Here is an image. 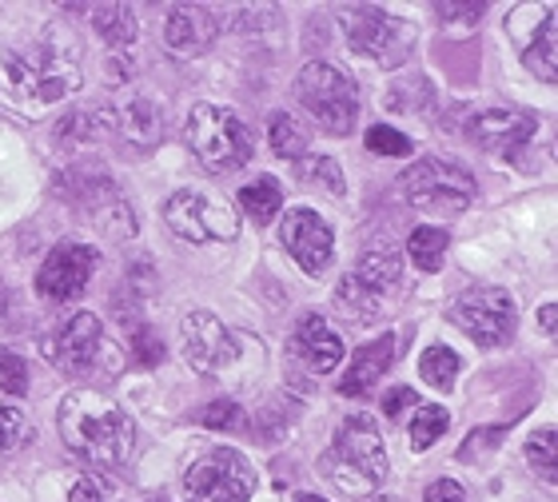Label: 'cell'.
<instances>
[{"label":"cell","mask_w":558,"mask_h":502,"mask_svg":"<svg viewBox=\"0 0 558 502\" xmlns=\"http://www.w3.org/2000/svg\"><path fill=\"white\" fill-rule=\"evenodd\" d=\"M256 494V470L240 451L216 446L184 475V502H247Z\"/></svg>","instance_id":"cell-12"},{"label":"cell","mask_w":558,"mask_h":502,"mask_svg":"<svg viewBox=\"0 0 558 502\" xmlns=\"http://www.w3.org/2000/svg\"><path fill=\"white\" fill-rule=\"evenodd\" d=\"M367 148L375 156H408L415 144L399 128H391V124H375V128H367Z\"/></svg>","instance_id":"cell-33"},{"label":"cell","mask_w":558,"mask_h":502,"mask_svg":"<svg viewBox=\"0 0 558 502\" xmlns=\"http://www.w3.org/2000/svg\"><path fill=\"white\" fill-rule=\"evenodd\" d=\"M0 391L12 399L28 395V363L16 351H0Z\"/></svg>","instance_id":"cell-31"},{"label":"cell","mask_w":558,"mask_h":502,"mask_svg":"<svg viewBox=\"0 0 558 502\" xmlns=\"http://www.w3.org/2000/svg\"><path fill=\"white\" fill-rule=\"evenodd\" d=\"M411 403H415V391H411V387H391V391L384 395V415L387 419H399Z\"/></svg>","instance_id":"cell-38"},{"label":"cell","mask_w":558,"mask_h":502,"mask_svg":"<svg viewBox=\"0 0 558 502\" xmlns=\"http://www.w3.org/2000/svg\"><path fill=\"white\" fill-rule=\"evenodd\" d=\"M216 36H220V16H216V9H208V4H175V9H168L163 40H168V48L180 52V57L208 52Z\"/></svg>","instance_id":"cell-21"},{"label":"cell","mask_w":558,"mask_h":502,"mask_svg":"<svg viewBox=\"0 0 558 502\" xmlns=\"http://www.w3.org/2000/svg\"><path fill=\"white\" fill-rule=\"evenodd\" d=\"M343 33H348L351 52L372 57L379 69H399L415 48V28L375 4L343 9Z\"/></svg>","instance_id":"cell-11"},{"label":"cell","mask_w":558,"mask_h":502,"mask_svg":"<svg viewBox=\"0 0 558 502\" xmlns=\"http://www.w3.org/2000/svg\"><path fill=\"white\" fill-rule=\"evenodd\" d=\"M300 175H303V180H312L315 187L331 192V196H339V192H343V172H339V164L331 160V156H312V160H303Z\"/></svg>","instance_id":"cell-30"},{"label":"cell","mask_w":558,"mask_h":502,"mask_svg":"<svg viewBox=\"0 0 558 502\" xmlns=\"http://www.w3.org/2000/svg\"><path fill=\"white\" fill-rule=\"evenodd\" d=\"M418 375H423L430 387L451 391L454 375H459V355H454L451 347H427L423 351V359H418Z\"/></svg>","instance_id":"cell-27"},{"label":"cell","mask_w":558,"mask_h":502,"mask_svg":"<svg viewBox=\"0 0 558 502\" xmlns=\"http://www.w3.org/2000/svg\"><path fill=\"white\" fill-rule=\"evenodd\" d=\"M447 427H451V415H447V407H439V403L418 407L415 423H411V446H415V451H427L430 443H439L442 434H447Z\"/></svg>","instance_id":"cell-28"},{"label":"cell","mask_w":558,"mask_h":502,"mask_svg":"<svg viewBox=\"0 0 558 502\" xmlns=\"http://www.w3.org/2000/svg\"><path fill=\"white\" fill-rule=\"evenodd\" d=\"M60 439L72 455H81L88 467L112 470L124 467L136 455V423L117 399L96 391V387H81L69 391L60 403Z\"/></svg>","instance_id":"cell-2"},{"label":"cell","mask_w":558,"mask_h":502,"mask_svg":"<svg viewBox=\"0 0 558 502\" xmlns=\"http://www.w3.org/2000/svg\"><path fill=\"white\" fill-rule=\"evenodd\" d=\"M187 148L199 168L211 175H232L252 160V132L232 108L223 105H196L187 117Z\"/></svg>","instance_id":"cell-5"},{"label":"cell","mask_w":558,"mask_h":502,"mask_svg":"<svg viewBox=\"0 0 558 502\" xmlns=\"http://www.w3.org/2000/svg\"><path fill=\"white\" fill-rule=\"evenodd\" d=\"M81 88V48L72 36L45 33L0 40V105L21 117H45Z\"/></svg>","instance_id":"cell-1"},{"label":"cell","mask_w":558,"mask_h":502,"mask_svg":"<svg viewBox=\"0 0 558 502\" xmlns=\"http://www.w3.org/2000/svg\"><path fill=\"white\" fill-rule=\"evenodd\" d=\"M268 140H271V152L283 156V160H300L307 152V132L288 112H271L268 117Z\"/></svg>","instance_id":"cell-25"},{"label":"cell","mask_w":558,"mask_h":502,"mask_svg":"<svg viewBox=\"0 0 558 502\" xmlns=\"http://www.w3.org/2000/svg\"><path fill=\"white\" fill-rule=\"evenodd\" d=\"M408 256L418 271H439L447 256V232L442 228H415L408 240Z\"/></svg>","instance_id":"cell-26"},{"label":"cell","mask_w":558,"mask_h":502,"mask_svg":"<svg viewBox=\"0 0 558 502\" xmlns=\"http://www.w3.org/2000/svg\"><path fill=\"white\" fill-rule=\"evenodd\" d=\"M279 240L291 252V259L300 264L307 276H324L331 268V256H336V235L327 228V220L312 208H291L283 216V228H279Z\"/></svg>","instance_id":"cell-16"},{"label":"cell","mask_w":558,"mask_h":502,"mask_svg":"<svg viewBox=\"0 0 558 502\" xmlns=\"http://www.w3.org/2000/svg\"><path fill=\"white\" fill-rule=\"evenodd\" d=\"M108 128H112V136H120V140L129 144V148H136V152H151L163 140L160 108L144 93L117 96L112 108H108Z\"/></svg>","instance_id":"cell-18"},{"label":"cell","mask_w":558,"mask_h":502,"mask_svg":"<svg viewBox=\"0 0 558 502\" xmlns=\"http://www.w3.org/2000/svg\"><path fill=\"white\" fill-rule=\"evenodd\" d=\"M163 220L187 244H232L240 235V216L204 187H180L175 196H168Z\"/></svg>","instance_id":"cell-10"},{"label":"cell","mask_w":558,"mask_h":502,"mask_svg":"<svg viewBox=\"0 0 558 502\" xmlns=\"http://www.w3.org/2000/svg\"><path fill=\"white\" fill-rule=\"evenodd\" d=\"M399 299H403V259L391 247H375L360 256V264L336 287V311L360 328L384 323Z\"/></svg>","instance_id":"cell-4"},{"label":"cell","mask_w":558,"mask_h":502,"mask_svg":"<svg viewBox=\"0 0 558 502\" xmlns=\"http://www.w3.org/2000/svg\"><path fill=\"white\" fill-rule=\"evenodd\" d=\"M295 502H327V499H319V494H300Z\"/></svg>","instance_id":"cell-41"},{"label":"cell","mask_w":558,"mask_h":502,"mask_svg":"<svg viewBox=\"0 0 558 502\" xmlns=\"http://www.w3.org/2000/svg\"><path fill=\"white\" fill-rule=\"evenodd\" d=\"M535 117L531 112H514V108H490V112H478L471 124H466V136L483 148V152L495 156H514L523 152L526 140L535 136Z\"/></svg>","instance_id":"cell-19"},{"label":"cell","mask_w":558,"mask_h":502,"mask_svg":"<svg viewBox=\"0 0 558 502\" xmlns=\"http://www.w3.org/2000/svg\"><path fill=\"white\" fill-rule=\"evenodd\" d=\"M199 423L211 427V431H240V427H244V411H240V403H232V399H216V403L199 415Z\"/></svg>","instance_id":"cell-34"},{"label":"cell","mask_w":558,"mask_h":502,"mask_svg":"<svg viewBox=\"0 0 558 502\" xmlns=\"http://www.w3.org/2000/svg\"><path fill=\"white\" fill-rule=\"evenodd\" d=\"M451 319L463 328V335L475 339L478 347H499L514 335L519 311L502 287H471L451 304Z\"/></svg>","instance_id":"cell-13"},{"label":"cell","mask_w":558,"mask_h":502,"mask_svg":"<svg viewBox=\"0 0 558 502\" xmlns=\"http://www.w3.org/2000/svg\"><path fill=\"white\" fill-rule=\"evenodd\" d=\"M427 502H466V491L459 487V482L451 479H439V482H430L427 494H423Z\"/></svg>","instance_id":"cell-39"},{"label":"cell","mask_w":558,"mask_h":502,"mask_svg":"<svg viewBox=\"0 0 558 502\" xmlns=\"http://www.w3.org/2000/svg\"><path fill=\"white\" fill-rule=\"evenodd\" d=\"M279 204H283V192H279V184L271 180V175H259V180L240 187V208H244L256 223H268L279 211Z\"/></svg>","instance_id":"cell-24"},{"label":"cell","mask_w":558,"mask_h":502,"mask_svg":"<svg viewBox=\"0 0 558 502\" xmlns=\"http://www.w3.org/2000/svg\"><path fill=\"white\" fill-rule=\"evenodd\" d=\"M319 475L343 494H355V499L375 494V487L387 475V451L372 415L355 411L339 423L336 443L319 455Z\"/></svg>","instance_id":"cell-3"},{"label":"cell","mask_w":558,"mask_h":502,"mask_svg":"<svg viewBox=\"0 0 558 502\" xmlns=\"http://www.w3.org/2000/svg\"><path fill=\"white\" fill-rule=\"evenodd\" d=\"M57 187L72 208L84 211L112 240H124V235L136 232V216H132L129 199L120 196L117 180L108 172H100V168H72V172L60 175Z\"/></svg>","instance_id":"cell-9"},{"label":"cell","mask_w":558,"mask_h":502,"mask_svg":"<svg viewBox=\"0 0 558 502\" xmlns=\"http://www.w3.org/2000/svg\"><path fill=\"white\" fill-rule=\"evenodd\" d=\"M180 343L196 371H220L240 359V343L211 311H187L180 319Z\"/></svg>","instance_id":"cell-17"},{"label":"cell","mask_w":558,"mask_h":502,"mask_svg":"<svg viewBox=\"0 0 558 502\" xmlns=\"http://www.w3.org/2000/svg\"><path fill=\"white\" fill-rule=\"evenodd\" d=\"M45 359L57 367L60 375H100V371H117L120 359L117 351L108 347L105 328L93 311H76L60 323L52 335L45 339Z\"/></svg>","instance_id":"cell-8"},{"label":"cell","mask_w":558,"mask_h":502,"mask_svg":"<svg viewBox=\"0 0 558 502\" xmlns=\"http://www.w3.org/2000/svg\"><path fill=\"white\" fill-rule=\"evenodd\" d=\"M483 12H487V4H483V0H466V4L439 0V4H435V16H439L442 24H463V28H471V24L483 21Z\"/></svg>","instance_id":"cell-35"},{"label":"cell","mask_w":558,"mask_h":502,"mask_svg":"<svg viewBox=\"0 0 558 502\" xmlns=\"http://www.w3.org/2000/svg\"><path fill=\"white\" fill-rule=\"evenodd\" d=\"M291 359L303 363L312 375H327L336 371L339 359H343V339H339V331L327 323L324 316H303L300 323H295V331H291Z\"/></svg>","instance_id":"cell-20"},{"label":"cell","mask_w":558,"mask_h":502,"mask_svg":"<svg viewBox=\"0 0 558 502\" xmlns=\"http://www.w3.org/2000/svg\"><path fill=\"white\" fill-rule=\"evenodd\" d=\"M295 105L324 132L348 136V132H355V120H360V88L343 69L319 60V64H307L295 76Z\"/></svg>","instance_id":"cell-6"},{"label":"cell","mask_w":558,"mask_h":502,"mask_svg":"<svg viewBox=\"0 0 558 502\" xmlns=\"http://www.w3.org/2000/svg\"><path fill=\"white\" fill-rule=\"evenodd\" d=\"M399 184H403L411 208L427 211V216H463L466 204L475 199V175L442 156H427V160L411 164L399 175Z\"/></svg>","instance_id":"cell-7"},{"label":"cell","mask_w":558,"mask_h":502,"mask_svg":"<svg viewBox=\"0 0 558 502\" xmlns=\"http://www.w3.org/2000/svg\"><path fill=\"white\" fill-rule=\"evenodd\" d=\"M28 439V419H24L16 407H4L0 403V451H12Z\"/></svg>","instance_id":"cell-36"},{"label":"cell","mask_w":558,"mask_h":502,"mask_svg":"<svg viewBox=\"0 0 558 502\" xmlns=\"http://www.w3.org/2000/svg\"><path fill=\"white\" fill-rule=\"evenodd\" d=\"M391 359H396V335H379L375 343H367V347L355 351V359H351L348 375L339 379V395H367L375 383H379V375L391 367Z\"/></svg>","instance_id":"cell-22"},{"label":"cell","mask_w":558,"mask_h":502,"mask_svg":"<svg viewBox=\"0 0 558 502\" xmlns=\"http://www.w3.org/2000/svg\"><path fill=\"white\" fill-rule=\"evenodd\" d=\"M526 463L547 482L558 479V434L550 427H543V431H535L526 439Z\"/></svg>","instance_id":"cell-29"},{"label":"cell","mask_w":558,"mask_h":502,"mask_svg":"<svg viewBox=\"0 0 558 502\" xmlns=\"http://www.w3.org/2000/svg\"><path fill=\"white\" fill-rule=\"evenodd\" d=\"M375 502H399V499H375Z\"/></svg>","instance_id":"cell-42"},{"label":"cell","mask_w":558,"mask_h":502,"mask_svg":"<svg viewBox=\"0 0 558 502\" xmlns=\"http://www.w3.org/2000/svg\"><path fill=\"white\" fill-rule=\"evenodd\" d=\"M96 247L76 244V240H64L48 252V259L40 264V276H36V292L52 299V304H69L88 287V280L96 276Z\"/></svg>","instance_id":"cell-15"},{"label":"cell","mask_w":558,"mask_h":502,"mask_svg":"<svg viewBox=\"0 0 558 502\" xmlns=\"http://www.w3.org/2000/svg\"><path fill=\"white\" fill-rule=\"evenodd\" d=\"M132 355H136V363H144V367H160L168 347H163V339L156 335L148 323H132Z\"/></svg>","instance_id":"cell-32"},{"label":"cell","mask_w":558,"mask_h":502,"mask_svg":"<svg viewBox=\"0 0 558 502\" xmlns=\"http://www.w3.org/2000/svg\"><path fill=\"white\" fill-rule=\"evenodd\" d=\"M511 36L523 48L526 69L543 84L558 81V9L555 4H519L511 9Z\"/></svg>","instance_id":"cell-14"},{"label":"cell","mask_w":558,"mask_h":502,"mask_svg":"<svg viewBox=\"0 0 558 502\" xmlns=\"http://www.w3.org/2000/svg\"><path fill=\"white\" fill-rule=\"evenodd\" d=\"M69 502H112V494H108V487L100 479H81L76 487L69 491Z\"/></svg>","instance_id":"cell-37"},{"label":"cell","mask_w":558,"mask_h":502,"mask_svg":"<svg viewBox=\"0 0 558 502\" xmlns=\"http://www.w3.org/2000/svg\"><path fill=\"white\" fill-rule=\"evenodd\" d=\"M93 24H96V33H100V40H105L112 52L129 48L132 40L140 36L136 12H132L129 4H96V9H93Z\"/></svg>","instance_id":"cell-23"},{"label":"cell","mask_w":558,"mask_h":502,"mask_svg":"<svg viewBox=\"0 0 558 502\" xmlns=\"http://www.w3.org/2000/svg\"><path fill=\"white\" fill-rule=\"evenodd\" d=\"M538 323H543V331H547V335H555V328H558V307L555 304H543V307H538Z\"/></svg>","instance_id":"cell-40"}]
</instances>
